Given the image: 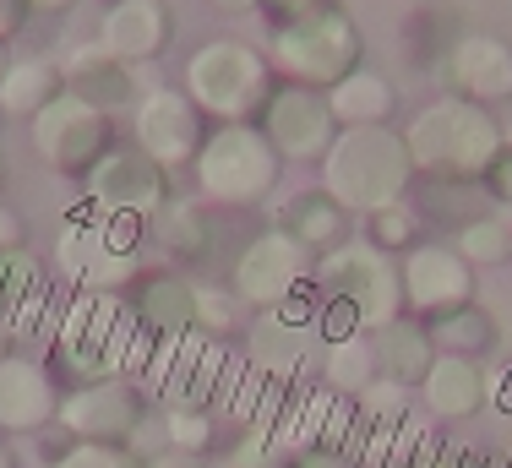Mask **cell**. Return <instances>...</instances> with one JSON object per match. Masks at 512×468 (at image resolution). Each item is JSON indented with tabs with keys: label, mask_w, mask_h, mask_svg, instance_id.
<instances>
[{
	"label": "cell",
	"mask_w": 512,
	"mask_h": 468,
	"mask_svg": "<svg viewBox=\"0 0 512 468\" xmlns=\"http://www.w3.org/2000/svg\"><path fill=\"white\" fill-rule=\"evenodd\" d=\"M409 180H414V158L404 147V131L393 126H344L322 158V191L355 218H371L382 207L404 202Z\"/></svg>",
	"instance_id": "1"
},
{
	"label": "cell",
	"mask_w": 512,
	"mask_h": 468,
	"mask_svg": "<svg viewBox=\"0 0 512 468\" xmlns=\"http://www.w3.org/2000/svg\"><path fill=\"white\" fill-rule=\"evenodd\" d=\"M502 126L485 104H469V98H436L420 115L409 120L404 147L414 158V175L431 180H485L491 158L502 153Z\"/></svg>",
	"instance_id": "2"
},
{
	"label": "cell",
	"mask_w": 512,
	"mask_h": 468,
	"mask_svg": "<svg viewBox=\"0 0 512 468\" xmlns=\"http://www.w3.org/2000/svg\"><path fill=\"white\" fill-rule=\"evenodd\" d=\"M284 158L267 142L262 126L235 120V126H213L197 153V191L213 207H256L278 191Z\"/></svg>",
	"instance_id": "3"
},
{
	"label": "cell",
	"mask_w": 512,
	"mask_h": 468,
	"mask_svg": "<svg viewBox=\"0 0 512 468\" xmlns=\"http://www.w3.org/2000/svg\"><path fill=\"white\" fill-rule=\"evenodd\" d=\"M360 28L355 17H349L344 6H322L311 11V17H295V22H278L273 33V66L289 71V82H300V88H333V82H344L349 71H360Z\"/></svg>",
	"instance_id": "4"
},
{
	"label": "cell",
	"mask_w": 512,
	"mask_h": 468,
	"mask_svg": "<svg viewBox=\"0 0 512 468\" xmlns=\"http://www.w3.org/2000/svg\"><path fill=\"white\" fill-rule=\"evenodd\" d=\"M316 283H322L327 300H338L349 316H355L360 332H376L387 322L404 316V283H398V267L387 251H376L371 240H344L333 251L316 256Z\"/></svg>",
	"instance_id": "5"
},
{
	"label": "cell",
	"mask_w": 512,
	"mask_h": 468,
	"mask_svg": "<svg viewBox=\"0 0 512 468\" xmlns=\"http://www.w3.org/2000/svg\"><path fill=\"white\" fill-rule=\"evenodd\" d=\"M186 93L207 120L235 126V120H251L273 98V77H267V60L251 44L213 39L186 60Z\"/></svg>",
	"instance_id": "6"
},
{
	"label": "cell",
	"mask_w": 512,
	"mask_h": 468,
	"mask_svg": "<svg viewBox=\"0 0 512 468\" xmlns=\"http://www.w3.org/2000/svg\"><path fill=\"white\" fill-rule=\"evenodd\" d=\"M137 332L142 327L126 322V311H120L109 294H99V300L71 305V316L60 322L55 349L82 381H104V376H126V365L142 360Z\"/></svg>",
	"instance_id": "7"
},
{
	"label": "cell",
	"mask_w": 512,
	"mask_h": 468,
	"mask_svg": "<svg viewBox=\"0 0 512 468\" xmlns=\"http://www.w3.org/2000/svg\"><path fill=\"white\" fill-rule=\"evenodd\" d=\"M33 126V153L55 169V175H88L93 164L115 147V120L99 104H82L77 93H60L55 104H44Z\"/></svg>",
	"instance_id": "8"
},
{
	"label": "cell",
	"mask_w": 512,
	"mask_h": 468,
	"mask_svg": "<svg viewBox=\"0 0 512 468\" xmlns=\"http://www.w3.org/2000/svg\"><path fill=\"white\" fill-rule=\"evenodd\" d=\"M316 273L311 251L295 240L289 229H262L246 251L235 256V283L229 289L240 294V305H256V311H273V305L295 300L306 289V278Z\"/></svg>",
	"instance_id": "9"
},
{
	"label": "cell",
	"mask_w": 512,
	"mask_h": 468,
	"mask_svg": "<svg viewBox=\"0 0 512 468\" xmlns=\"http://www.w3.org/2000/svg\"><path fill=\"white\" fill-rule=\"evenodd\" d=\"M137 224L131 213H104V224H66L55 245L60 273L82 289H120L131 278V251H137Z\"/></svg>",
	"instance_id": "10"
},
{
	"label": "cell",
	"mask_w": 512,
	"mask_h": 468,
	"mask_svg": "<svg viewBox=\"0 0 512 468\" xmlns=\"http://www.w3.org/2000/svg\"><path fill=\"white\" fill-rule=\"evenodd\" d=\"M262 131H267V142L278 147L284 164H322L327 147L338 142L344 126H338V115H333V104H327L322 88L289 82V88H278L262 104Z\"/></svg>",
	"instance_id": "11"
},
{
	"label": "cell",
	"mask_w": 512,
	"mask_h": 468,
	"mask_svg": "<svg viewBox=\"0 0 512 468\" xmlns=\"http://www.w3.org/2000/svg\"><path fill=\"white\" fill-rule=\"evenodd\" d=\"M142 414H148L142 409V392L126 376H104V381H82L77 392H66L55 409V425L71 441H115V447H131L142 430Z\"/></svg>",
	"instance_id": "12"
},
{
	"label": "cell",
	"mask_w": 512,
	"mask_h": 468,
	"mask_svg": "<svg viewBox=\"0 0 512 468\" xmlns=\"http://www.w3.org/2000/svg\"><path fill=\"white\" fill-rule=\"evenodd\" d=\"M88 202L99 213L153 218L169 202V169L158 158H148L142 147H109L99 164L88 169Z\"/></svg>",
	"instance_id": "13"
},
{
	"label": "cell",
	"mask_w": 512,
	"mask_h": 468,
	"mask_svg": "<svg viewBox=\"0 0 512 468\" xmlns=\"http://www.w3.org/2000/svg\"><path fill=\"white\" fill-rule=\"evenodd\" d=\"M207 142V115L191 104L186 88H153L148 98L137 104V147L148 158H158L164 169H180V164H197Z\"/></svg>",
	"instance_id": "14"
},
{
	"label": "cell",
	"mask_w": 512,
	"mask_h": 468,
	"mask_svg": "<svg viewBox=\"0 0 512 468\" xmlns=\"http://www.w3.org/2000/svg\"><path fill=\"white\" fill-rule=\"evenodd\" d=\"M398 283H404V311L431 316V322L458 305H474V267L453 245H414L398 267Z\"/></svg>",
	"instance_id": "15"
},
{
	"label": "cell",
	"mask_w": 512,
	"mask_h": 468,
	"mask_svg": "<svg viewBox=\"0 0 512 468\" xmlns=\"http://www.w3.org/2000/svg\"><path fill=\"white\" fill-rule=\"evenodd\" d=\"M442 82L469 104H502L512 98V44L496 33H458L442 55Z\"/></svg>",
	"instance_id": "16"
},
{
	"label": "cell",
	"mask_w": 512,
	"mask_h": 468,
	"mask_svg": "<svg viewBox=\"0 0 512 468\" xmlns=\"http://www.w3.org/2000/svg\"><path fill=\"white\" fill-rule=\"evenodd\" d=\"M60 392L50 371L28 354H6L0 360V430L6 436H33V430L55 425Z\"/></svg>",
	"instance_id": "17"
},
{
	"label": "cell",
	"mask_w": 512,
	"mask_h": 468,
	"mask_svg": "<svg viewBox=\"0 0 512 468\" xmlns=\"http://www.w3.org/2000/svg\"><path fill=\"white\" fill-rule=\"evenodd\" d=\"M327 338L322 332V311H300V294L284 305H273V311L256 316V332H251V354L262 371L273 376H289L295 365H306L311 343Z\"/></svg>",
	"instance_id": "18"
},
{
	"label": "cell",
	"mask_w": 512,
	"mask_h": 468,
	"mask_svg": "<svg viewBox=\"0 0 512 468\" xmlns=\"http://www.w3.org/2000/svg\"><path fill=\"white\" fill-rule=\"evenodd\" d=\"M131 322L158 343H186L197 332V283L175 273H148L131 289Z\"/></svg>",
	"instance_id": "19"
},
{
	"label": "cell",
	"mask_w": 512,
	"mask_h": 468,
	"mask_svg": "<svg viewBox=\"0 0 512 468\" xmlns=\"http://www.w3.org/2000/svg\"><path fill=\"white\" fill-rule=\"evenodd\" d=\"M169 39H175V22H169V11L158 0H109L99 44L115 60H126V66L153 60L169 49Z\"/></svg>",
	"instance_id": "20"
},
{
	"label": "cell",
	"mask_w": 512,
	"mask_h": 468,
	"mask_svg": "<svg viewBox=\"0 0 512 468\" xmlns=\"http://www.w3.org/2000/svg\"><path fill=\"white\" fill-rule=\"evenodd\" d=\"M420 398L436 420H469L491 403V365L469 354H436L431 376L420 381Z\"/></svg>",
	"instance_id": "21"
},
{
	"label": "cell",
	"mask_w": 512,
	"mask_h": 468,
	"mask_svg": "<svg viewBox=\"0 0 512 468\" xmlns=\"http://www.w3.org/2000/svg\"><path fill=\"white\" fill-rule=\"evenodd\" d=\"M371 343H376V376L398 381V387H409V392L420 387L436 365V338L425 322H404V316H398V322L376 327Z\"/></svg>",
	"instance_id": "22"
},
{
	"label": "cell",
	"mask_w": 512,
	"mask_h": 468,
	"mask_svg": "<svg viewBox=\"0 0 512 468\" xmlns=\"http://www.w3.org/2000/svg\"><path fill=\"white\" fill-rule=\"evenodd\" d=\"M131 82H137V77H131V66H126V60H115L104 44L77 49L71 66H66V93H77L82 104H99V109L126 104Z\"/></svg>",
	"instance_id": "23"
},
{
	"label": "cell",
	"mask_w": 512,
	"mask_h": 468,
	"mask_svg": "<svg viewBox=\"0 0 512 468\" xmlns=\"http://www.w3.org/2000/svg\"><path fill=\"white\" fill-rule=\"evenodd\" d=\"M278 229H289L306 251H333V245L349 240V213L322 186H316V191H300L295 202H284Z\"/></svg>",
	"instance_id": "24"
},
{
	"label": "cell",
	"mask_w": 512,
	"mask_h": 468,
	"mask_svg": "<svg viewBox=\"0 0 512 468\" xmlns=\"http://www.w3.org/2000/svg\"><path fill=\"white\" fill-rule=\"evenodd\" d=\"M60 93H66V71L60 66H50V60H11L6 77H0V115L33 120Z\"/></svg>",
	"instance_id": "25"
},
{
	"label": "cell",
	"mask_w": 512,
	"mask_h": 468,
	"mask_svg": "<svg viewBox=\"0 0 512 468\" xmlns=\"http://www.w3.org/2000/svg\"><path fill=\"white\" fill-rule=\"evenodd\" d=\"M327 104H333L338 126H387V115H393L398 93L387 77H376V71H349L344 82H333L327 88Z\"/></svg>",
	"instance_id": "26"
},
{
	"label": "cell",
	"mask_w": 512,
	"mask_h": 468,
	"mask_svg": "<svg viewBox=\"0 0 512 468\" xmlns=\"http://www.w3.org/2000/svg\"><path fill=\"white\" fill-rule=\"evenodd\" d=\"M322 381L333 398H360L365 387L376 381V343L371 332H344V338H327L322 354Z\"/></svg>",
	"instance_id": "27"
},
{
	"label": "cell",
	"mask_w": 512,
	"mask_h": 468,
	"mask_svg": "<svg viewBox=\"0 0 512 468\" xmlns=\"http://www.w3.org/2000/svg\"><path fill=\"white\" fill-rule=\"evenodd\" d=\"M436 338V354H469V360H485V354L496 349V316L480 311V305H458V311L436 316V322H425Z\"/></svg>",
	"instance_id": "28"
},
{
	"label": "cell",
	"mask_w": 512,
	"mask_h": 468,
	"mask_svg": "<svg viewBox=\"0 0 512 468\" xmlns=\"http://www.w3.org/2000/svg\"><path fill=\"white\" fill-rule=\"evenodd\" d=\"M453 251H458L469 267L512 262V224H502V218H491V213L469 218V224L453 229Z\"/></svg>",
	"instance_id": "29"
},
{
	"label": "cell",
	"mask_w": 512,
	"mask_h": 468,
	"mask_svg": "<svg viewBox=\"0 0 512 468\" xmlns=\"http://www.w3.org/2000/svg\"><path fill=\"white\" fill-rule=\"evenodd\" d=\"M164 245L175 256H186V262H202L213 251V229H207V213L197 202H175L164 213Z\"/></svg>",
	"instance_id": "30"
},
{
	"label": "cell",
	"mask_w": 512,
	"mask_h": 468,
	"mask_svg": "<svg viewBox=\"0 0 512 468\" xmlns=\"http://www.w3.org/2000/svg\"><path fill=\"white\" fill-rule=\"evenodd\" d=\"M355 414L365 425H382V430H398L404 425V414H409V387H398V381H387V376H376L371 387L355 398Z\"/></svg>",
	"instance_id": "31"
},
{
	"label": "cell",
	"mask_w": 512,
	"mask_h": 468,
	"mask_svg": "<svg viewBox=\"0 0 512 468\" xmlns=\"http://www.w3.org/2000/svg\"><path fill=\"white\" fill-rule=\"evenodd\" d=\"M414 234H420V218H414V207L404 202H393V207H382V213H371L365 218V240L376 245V251H414Z\"/></svg>",
	"instance_id": "32"
},
{
	"label": "cell",
	"mask_w": 512,
	"mask_h": 468,
	"mask_svg": "<svg viewBox=\"0 0 512 468\" xmlns=\"http://www.w3.org/2000/svg\"><path fill=\"white\" fill-rule=\"evenodd\" d=\"M164 447L207 452L213 447V414L207 409H164Z\"/></svg>",
	"instance_id": "33"
},
{
	"label": "cell",
	"mask_w": 512,
	"mask_h": 468,
	"mask_svg": "<svg viewBox=\"0 0 512 468\" xmlns=\"http://www.w3.org/2000/svg\"><path fill=\"white\" fill-rule=\"evenodd\" d=\"M55 468H142V452L115 447V441H71Z\"/></svg>",
	"instance_id": "34"
},
{
	"label": "cell",
	"mask_w": 512,
	"mask_h": 468,
	"mask_svg": "<svg viewBox=\"0 0 512 468\" xmlns=\"http://www.w3.org/2000/svg\"><path fill=\"white\" fill-rule=\"evenodd\" d=\"M33 294H39V262H28L22 251L0 256V311H11V305H28Z\"/></svg>",
	"instance_id": "35"
},
{
	"label": "cell",
	"mask_w": 512,
	"mask_h": 468,
	"mask_svg": "<svg viewBox=\"0 0 512 468\" xmlns=\"http://www.w3.org/2000/svg\"><path fill=\"white\" fill-rule=\"evenodd\" d=\"M240 316V294L235 289H197V332H213L224 338Z\"/></svg>",
	"instance_id": "36"
},
{
	"label": "cell",
	"mask_w": 512,
	"mask_h": 468,
	"mask_svg": "<svg viewBox=\"0 0 512 468\" xmlns=\"http://www.w3.org/2000/svg\"><path fill=\"white\" fill-rule=\"evenodd\" d=\"M224 468H300V463H295V452H284V447L273 441V430H256V436H251Z\"/></svg>",
	"instance_id": "37"
},
{
	"label": "cell",
	"mask_w": 512,
	"mask_h": 468,
	"mask_svg": "<svg viewBox=\"0 0 512 468\" xmlns=\"http://www.w3.org/2000/svg\"><path fill=\"white\" fill-rule=\"evenodd\" d=\"M485 186H491L496 202H512V142H502V153L491 158V169H485Z\"/></svg>",
	"instance_id": "38"
},
{
	"label": "cell",
	"mask_w": 512,
	"mask_h": 468,
	"mask_svg": "<svg viewBox=\"0 0 512 468\" xmlns=\"http://www.w3.org/2000/svg\"><path fill=\"white\" fill-rule=\"evenodd\" d=\"M142 468H213L207 452H180V447H158L153 458H142Z\"/></svg>",
	"instance_id": "39"
},
{
	"label": "cell",
	"mask_w": 512,
	"mask_h": 468,
	"mask_svg": "<svg viewBox=\"0 0 512 468\" xmlns=\"http://www.w3.org/2000/svg\"><path fill=\"white\" fill-rule=\"evenodd\" d=\"M267 11H273L278 22H295V17H311V11H322V6H333V0H262Z\"/></svg>",
	"instance_id": "40"
},
{
	"label": "cell",
	"mask_w": 512,
	"mask_h": 468,
	"mask_svg": "<svg viewBox=\"0 0 512 468\" xmlns=\"http://www.w3.org/2000/svg\"><path fill=\"white\" fill-rule=\"evenodd\" d=\"M431 468H491V463H485L480 452H469V447H436Z\"/></svg>",
	"instance_id": "41"
},
{
	"label": "cell",
	"mask_w": 512,
	"mask_h": 468,
	"mask_svg": "<svg viewBox=\"0 0 512 468\" xmlns=\"http://www.w3.org/2000/svg\"><path fill=\"white\" fill-rule=\"evenodd\" d=\"M11 251H22V218L0 202V256H11Z\"/></svg>",
	"instance_id": "42"
},
{
	"label": "cell",
	"mask_w": 512,
	"mask_h": 468,
	"mask_svg": "<svg viewBox=\"0 0 512 468\" xmlns=\"http://www.w3.org/2000/svg\"><path fill=\"white\" fill-rule=\"evenodd\" d=\"M22 22H28V0H0V39L22 33Z\"/></svg>",
	"instance_id": "43"
},
{
	"label": "cell",
	"mask_w": 512,
	"mask_h": 468,
	"mask_svg": "<svg viewBox=\"0 0 512 468\" xmlns=\"http://www.w3.org/2000/svg\"><path fill=\"white\" fill-rule=\"evenodd\" d=\"M491 403H496L502 414H512V371H507V376H491Z\"/></svg>",
	"instance_id": "44"
},
{
	"label": "cell",
	"mask_w": 512,
	"mask_h": 468,
	"mask_svg": "<svg viewBox=\"0 0 512 468\" xmlns=\"http://www.w3.org/2000/svg\"><path fill=\"white\" fill-rule=\"evenodd\" d=\"M218 11H229V17H246V11H256L262 0H213Z\"/></svg>",
	"instance_id": "45"
},
{
	"label": "cell",
	"mask_w": 512,
	"mask_h": 468,
	"mask_svg": "<svg viewBox=\"0 0 512 468\" xmlns=\"http://www.w3.org/2000/svg\"><path fill=\"white\" fill-rule=\"evenodd\" d=\"M77 0H28V11H71Z\"/></svg>",
	"instance_id": "46"
},
{
	"label": "cell",
	"mask_w": 512,
	"mask_h": 468,
	"mask_svg": "<svg viewBox=\"0 0 512 468\" xmlns=\"http://www.w3.org/2000/svg\"><path fill=\"white\" fill-rule=\"evenodd\" d=\"M11 354V327H6V311H0V360Z\"/></svg>",
	"instance_id": "47"
},
{
	"label": "cell",
	"mask_w": 512,
	"mask_h": 468,
	"mask_svg": "<svg viewBox=\"0 0 512 468\" xmlns=\"http://www.w3.org/2000/svg\"><path fill=\"white\" fill-rule=\"evenodd\" d=\"M6 44H11V39H0V77H6V66H11V60H17V55H11Z\"/></svg>",
	"instance_id": "48"
},
{
	"label": "cell",
	"mask_w": 512,
	"mask_h": 468,
	"mask_svg": "<svg viewBox=\"0 0 512 468\" xmlns=\"http://www.w3.org/2000/svg\"><path fill=\"white\" fill-rule=\"evenodd\" d=\"M306 468H355V463H338V458H322V463H306Z\"/></svg>",
	"instance_id": "49"
},
{
	"label": "cell",
	"mask_w": 512,
	"mask_h": 468,
	"mask_svg": "<svg viewBox=\"0 0 512 468\" xmlns=\"http://www.w3.org/2000/svg\"><path fill=\"white\" fill-rule=\"evenodd\" d=\"M0 468H17V463H11V458H6V452H0Z\"/></svg>",
	"instance_id": "50"
},
{
	"label": "cell",
	"mask_w": 512,
	"mask_h": 468,
	"mask_svg": "<svg viewBox=\"0 0 512 468\" xmlns=\"http://www.w3.org/2000/svg\"><path fill=\"white\" fill-rule=\"evenodd\" d=\"M0 186H6V164H0Z\"/></svg>",
	"instance_id": "51"
},
{
	"label": "cell",
	"mask_w": 512,
	"mask_h": 468,
	"mask_svg": "<svg viewBox=\"0 0 512 468\" xmlns=\"http://www.w3.org/2000/svg\"><path fill=\"white\" fill-rule=\"evenodd\" d=\"M0 120H6V115H0Z\"/></svg>",
	"instance_id": "52"
}]
</instances>
